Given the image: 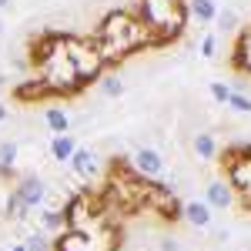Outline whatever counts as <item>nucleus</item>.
<instances>
[{
    "label": "nucleus",
    "mask_w": 251,
    "mask_h": 251,
    "mask_svg": "<svg viewBox=\"0 0 251 251\" xmlns=\"http://www.w3.org/2000/svg\"><path fill=\"white\" fill-rule=\"evenodd\" d=\"M91 37H94L107 67L117 60H127L131 54L144 50V47H157V34L131 10H111Z\"/></svg>",
    "instance_id": "obj_1"
},
{
    "label": "nucleus",
    "mask_w": 251,
    "mask_h": 251,
    "mask_svg": "<svg viewBox=\"0 0 251 251\" xmlns=\"http://www.w3.org/2000/svg\"><path fill=\"white\" fill-rule=\"evenodd\" d=\"M30 64L37 67V77L44 80L47 94L57 97H74L77 91H84L87 84L77 74L74 60L67 57L64 50V40H60V30H50V34H40L30 47Z\"/></svg>",
    "instance_id": "obj_2"
},
{
    "label": "nucleus",
    "mask_w": 251,
    "mask_h": 251,
    "mask_svg": "<svg viewBox=\"0 0 251 251\" xmlns=\"http://www.w3.org/2000/svg\"><path fill=\"white\" fill-rule=\"evenodd\" d=\"M137 17L157 34V44L177 40L188 27V0H137Z\"/></svg>",
    "instance_id": "obj_3"
},
{
    "label": "nucleus",
    "mask_w": 251,
    "mask_h": 251,
    "mask_svg": "<svg viewBox=\"0 0 251 251\" xmlns=\"http://www.w3.org/2000/svg\"><path fill=\"white\" fill-rule=\"evenodd\" d=\"M60 40H64L67 57L74 60L77 74L84 77V84H91V80H100V77H104L107 64H104V57H100V50H97L94 37H80V34H60Z\"/></svg>",
    "instance_id": "obj_4"
},
{
    "label": "nucleus",
    "mask_w": 251,
    "mask_h": 251,
    "mask_svg": "<svg viewBox=\"0 0 251 251\" xmlns=\"http://www.w3.org/2000/svg\"><path fill=\"white\" fill-rule=\"evenodd\" d=\"M117 228L104 225L97 231H80V228H67L57 234L54 251H117Z\"/></svg>",
    "instance_id": "obj_5"
},
{
    "label": "nucleus",
    "mask_w": 251,
    "mask_h": 251,
    "mask_svg": "<svg viewBox=\"0 0 251 251\" xmlns=\"http://www.w3.org/2000/svg\"><path fill=\"white\" fill-rule=\"evenodd\" d=\"M225 177L234 188V194H241V201L251 208V148H238L225 161Z\"/></svg>",
    "instance_id": "obj_6"
},
{
    "label": "nucleus",
    "mask_w": 251,
    "mask_h": 251,
    "mask_svg": "<svg viewBox=\"0 0 251 251\" xmlns=\"http://www.w3.org/2000/svg\"><path fill=\"white\" fill-rule=\"evenodd\" d=\"M131 168H134L141 177H148V181H157V177H164V157L157 148H137L134 154H131Z\"/></svg>",
    "instance_id": "obj_7"
},
{
    "label": "nucleus",
    "mask_w": 251,
    "mask_h": 251,
    "mask_svg": "<svg viewBox=\"0 0 251 251\" xmlns=\"http://www.w3.org/2000/svg\"><path fill=\"white\" fill-rule=\"evenodd\" d=\"M14 191H17L30 208H44L50 188H47V181H44L40 174H24V177H17V188H14Z\"/></svg>",
    "instance_id": "obj_8"
},
{
    "label": "nucleus",
    "mask_w": 251,
    "mask_h": 251,
    "mask_svg": "<svg viewBox=\"0 0 251 251\" xmlns=\"http://www.w3.org/2000/svg\"><path fill=\"white\" fill-rule=\"evenodd\" d=\"M204 201L211 204L214 211H225V208H231L234 201H238V194H234V188L228 184V177H225V181L214 177V181L204 184Z\"/></svg>",
    "instance_id": "obj_9"
},
{
    "label": "nucleus",
    "mask_w": 251,
    "mask_h": 251,
    "mask_svg": "<svg viewBox=\"0 0 251 251\" xmlns=\"http://www.w3.org/2000/svg\"><path fill=\"white\" fill-rule=\"evenodd\" d=\"M71 171L77 174V177H84V181L97 177L100 174V154H97L94 148H77L74 157H71Z\"/></svg>",
    "instance_id": "obj_10"
},
{
    "label": "nucleus",
    "mask_w": 251,
    "mask_h": 251,
    "mask_svg": "<svg viewBox=\"0 0 251 251\" xmlns=\"http://www.w3.org/2000/svg\"><path fill=\"white\" fill-rule=\"evenodd\" d=\"M211 218H214V208L208 201H188L184 204V221L194 225V228H211Z\"/></svg>",
    "instance_id": "obj_11"
},
{
    "label": "nucleus",
    "mask_w": 251,
    "mask_h": 251,
    "mask_svg": "<svg viewBox=\"0 0 251 251\" xmlns=\"http://www.w3.org/2000/svg\"><path fill=\"white\" fill-rule=\"evenodd\" d=\"M37 228H44V231H67V214H64V208H50V204H44L37 214Z\"/></svg>",
    "instance_id": "obj_12"
},
{
    "label": "nucleus",
    "mask_w": 251,
    "mask_h": 251,
    "mask_svg": "<svg viewBox=\"0 0 251 251\" xmlns=\"http://www.w3.org/2000/svg\"><path fill=\"white\" fill-rule=\"evenodd\" d=\"M74 151H77L74 134H50V157H54L57 164H71Z\"/></svg>",
    "instance_id": "obj_13"
},
{
    "label": "nucleus",
    "mask_w": 251,
    "mask_h": 251,
    "mask_svg": "<svg viewBox=\"0 0 251 251\" xmlns=\"http://www.w3.org/2000/svg\"><path fill=\"white\" fill-rule=\"evenodd\" d=\"M30 211H34V208H30V204H27V201H24V198H20L14 188H10V194L3 198V214L10 218V225H17V221H27V218H30Z\"/></svg>",
    "instance_id": "obj_14"
},
{
    "label": "nucleus",
    "mask_w": 251,
    "mask_h": 251,
    "mask_svg": "<svg viewBox=\"0 0 251 251\" xmlns=\"http://www.w3.org/2000/svg\"><path fill=\"white\" fill-rule=\"evenodd\" d=\"M191 148H194V154L201 157V161H214V157L221 154V151H218L214 134H208V131H198V134L191 137Z\"/></svg>",
    "instance_id": "obj_15"
},
{
    "label": "nucleus",
    "mask_w": 251,
    "mask_h": 251,
    "mask_svg": "<svg viewBox=\"0 0 251 251\" xmlns=\"http://www.w3.org/2000/svg\"><path fill=\"white\" fill-rule=\"evenodd\" d=\"M17 157H20V144L17 141H0V177H10V174H14Z\"/></svg>",
    "instance_id": "obj_16"
},
{
    "label": "nucleus",
    "mask_w": 251,
    "mask_h": 251,
    "mask_svg": "<svg viewBox=\"0 0 251 251\" xmlns=\"http://www.w3.org/2000/svg\"><path fill=\"white\" fill-rule=\"evenodd\" d=\"M44 124H47L50 134H67L71 131V117H67L64 107H47L44 111Z\"/></svg>",
    "instance_id": "obj_17"
},
{
    "label": "nucleus",
    "mask_w": 251,
    "mask_h": 251,
    "mask_svg": "<svg viewBox=\"0 0 251 251\" xmlns=\"http://www.w3.org/2000/svg\"><path fill=\"white\" fill-rule=\"evenodd\" d=\"M188 14L198 17L201 24H214V17H218V3H214V0H188Z\"/></svg>",
    "instance_id": "obj_18"
},
{
    "label": "nucleus",
    "mask_w": 251,
    "mask_h": 251,
    "mask_svg": "<svg viewBox=\"0 0 251 251\" xmlns=\"http://www.w3.org/2000/svg\"><path fill=\"white\" fill-rule=\"evenodd\" d=\"M24 248L27 251H54V241H50V234L44 228H30L24 234Z\"/></svg>",
    "instance_id": "obj_19"
},
{
    "label": "nucleus",
    "mask_w": 251,
    "mask_h": 251,
    "mask_svg": "<svg viewBox=\"0 0 251 251\" xmlns=\"http://www.w3.org/2000/svg\"><path fill=\"white\" fill-rule=\"evenodd\" d=\"M234 64H238L245 74H251V27L241 34V40H238V57H234Z\"/></svg>",
    "instance_id": "obj_20"
},
{
    "label": "nucleus",
    "mask_w": 251,
    "mask_h": 251,
    "mask_svg": "<svg viewBox=\"0 0 251 251\" xmlns=\"http://www.w3.org/2000/svg\"><path fill=\"white\" fill-rule=\"evenodd\" d=\"M97 87H100L104 97H121L124 94V80H121V74H107V71H104V77L97 80Z\"/></svg>",
    "instance_id": "obj_21"
},
{
    "label": "nucleus",
    "mask_w": 251,
    "mask_h": 251,
    "mask_svg": "<svg viewBox=\"0 0 251 251\" xmlns=\"http://www.w3.org/2000/svg\"><path fill=\"white\" fill-rule=\"evenodd\" d=\"M228 107H231V111H238V114H251V97L241 94V91H231V97H228Z\"/></svg>",
    "instance_id": "obj_22"
},
{
    "label": "nucleus",
    "mask_w": 251,
    "mask_h": 251,
    "mask_svg": "<svg viewBox=\"0 0 251 251\" xmlns=\"http://www.w3.org/2000/svg\"><path fill=\"white\" fill-rule=\"evenodd\" d=\"M214 24H218V30H234V27H238V14H234V10H218Z\"/></svg>",
    "instance_id": "obj_23"
},
{
    "label": "nucleus",
    "mask_w": 251,
    "mask_h": 251,
    "mask_svg": "<svg viewBox=\"0 0 251 251\" xmlns=\"http://www.w3.org/2000/svg\"><path fill=\"white\" fill-rule=\"evenodd\" d=\"M211 97L218 104H228V97H231V87L225 84V80H211Z\"/></svg>",
    "instance_id": "obj_24"
},
{
    "label": "nucleus",
    "mask_w": 251,
    "mask_h": 251,
    "mask_svg": "<svg viewBox=\"0 0 251 251\" xmlns=\"http://www.w3.org/2000/svg\"><path fill=\"white\" fill-rule=\"evenodd\" d=\"M214 50H218V37H214V34H208V37L201 40V57L211 60V57H214Z\"/></svg>",
    "instance_id": "obj_25"
},
{
    "label": "nucleus",
    "mask_w": 251,
    "mask_h": 251,
    "mask_svg": "<svg viewBox=\"0 0 251 251\" xmlns=\"http://www.w3.org/2000/svg\"><path fill=\"white\" fill-rule=\"evenodd\" d=\"M157 251H181V241L174 234H164V238H157Z\"/></svg>",
    "instance_id": "obj_26"
},
{
    "label": "nucleus",
    "mask_w": 251,
    "mask_h": 251,
    "mask_svg": "<svg viewBox=\"0 0 251 251\" xmlns=\"http://www.w3.org/2000/svg\"><path fill=\"white\" fill-rule=\"evenodd\" d=\"M7 117H10V111H7V104H3V100H0V124H3V121H7Z\"/></svg>",
    "instance_id": "obj_27"
},
{
    "label": "nucleus",
    "mask_w": 251,
    "mask_h": 251,
    "mask_svg": "<svg viewBox=\"0 0 251 251\" xmlns=\"http://www.w3.org/2000/svg\"><path fill=\"white\" fill-rule=\"evenodd\" d=\"M3 84H10V74H7V71L0 67V87H3Z\"/></svg>",
    "instance_id": "obj_28"
},
{
    "label": "nucleus",
    "mask_w": 251,
    "mask_h": 251,
    "mask_svg": "<svg viewBox=\"0 0 251 251\" xmlns=\"http://www.w3.org/2000/svg\"><path fill=\"white\" fill-rule=\"evenodd\" d=\"M3 30H7V24H3V10H0V37H3Z\"/></svg>",
    "instance_id": "obj_29"
},
{
    "label": "nucleus",
    "mask_w": 251,
    "mask_h": 251,
    "mask_svg": "<svg viewBox=\"0 0 251 251\" xmlns=\"http://www.w3.org/2000/svg\"><path fill=\"white\" fill-rule=\"evenodd\" d=\"M10 3H14V0H0V10H7V7H10Z\"/></svg>",
    "instance_id": "obj_30"
}]
</instances>
